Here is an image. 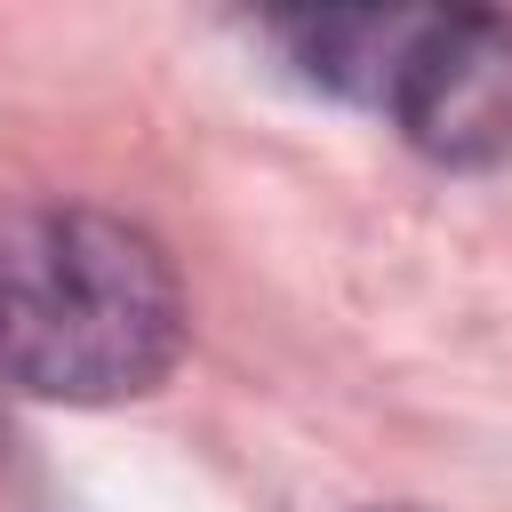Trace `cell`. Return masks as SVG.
Segmentation results:
<instances>
[{
    "label": "cell",
    "mask_w": 512,
    "mask_h": 512,
    "mask_svg": "<svg viewBox=\"0 0 512 512\" xmlns=\"http://www.w3.org/2000/svg\"><path fill=\"white\" fill-rule=\"evenodd\" d=\"M184 296L168 256L96 208L0 216V376L40 400L104 408L176 368Z\"/></svg>",
    "instance_id": "obj_1"
},
{
    "label": "cell",
    "mask_w": 512,
    "mask_h": 512,
    "mask_svg": "<svg viewBox=\"0 0 512 512\" xmlns=\"http://www.w3.org/2000/svg\"><path fill=\"white\" fill-rule=\"evenodd\" d=\"M264 40L328 96L392 112L432 160H512V16L496 8H312Z\"/></svg>",
    "instance_id": "obj_2"
}]
</instances>
